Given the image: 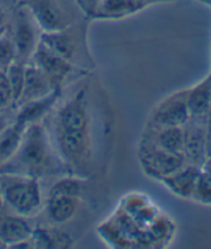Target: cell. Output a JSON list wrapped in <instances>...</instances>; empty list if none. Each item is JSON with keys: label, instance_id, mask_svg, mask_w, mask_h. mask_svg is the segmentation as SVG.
Returning <instances> with one entry per match:
<instances>
[{"label": "cell", "instance_id": "f1b7e54d", "mask_svg": "<svg viewBox=\"0 0 211 249\" xmlns=\"http://www.w3.org/2000/svg\"><path fill=\"white\" fill-rule=\"evenodd\" d=\"M15 121V120H13ZM11 120V114L8 113V110H4V112H0V134L3 133L9 124L13 122Z\"/></svg>", "mask_w": 211, "mask_h": 249}, {"label": "cell", "instance_id": "f546056e", "mask_svg": "<svg viewBox=\"0 0 211 249\" xmlns=\"http://www.w3.org/2000/svg\"><path fill=\"white\" fill-rule=\"evenodd\" d=\"M139 5H142L143 9L148 8L151 5L156 4H165V3H171L173 0H135Z\"/></svg>", "mask_w": 211, "mask_h": 249}, {"label": "cell", "instance_id": "5b68a950", "mask_svg": "<svg viewBox=\"0 0 211 249\" xmlns=\"http://www.w3.org/2000/svg\"><path fill=\"white\" fill-rule=\"evenodd\" d=\"M8 35L13 41L18 53V60L29 63L35 49L41 42L42 30L25 3L18 5L9 21Z\"/></svg>", "mask_w": 211, "mask_h": 249}, {"label": "cell", "instance_id": "4316f807", "mask_svg": "<svg viewBox=\"0 0 211 249\" xmlns=\"http://www.w3.org/2000/svg\"><path fill=\"white\" fill-rule=\"evenodd\" d=\"M9 18H8V13L5 11L1 5H0V37L1 36H4L7 32H8L9 28Z\"/></svg>", "mask_w": 211, "mask_h": 249}, {"label": "cell", "instance_id": "4dcf8cb0", "mask_svg": "<svg viewBox=\"0 0 211 249\" xmlns=\"http://www.w3.org/2000/svg\"><path fill=\"white\" fill-rule=\"evenodd\" d=\"M202 168L205 169V171H207V172L211 175V159H207L206 163H205V165H203Z\"/></svg>", "mask_w": 211, "mask_h": 249}, {"label": "cell", "instance_id": "52a82bcc", "mask_svg": "<svg viewBox=\"0 0 211 249\" xmlns=\"http://www.w3.org/2000/svg\"><path fill=\"white\" fill-rule=\"evenodd\" d=\"M30 62L38 66L54 89H62L66 84L75 82L78 77H83L88 71L79 69L69 60L58 55L52 49H49L45 43L39 42Z\"/></svg>", "mask_w": 211, "mask_h": 249}, {"label": "cell", "instance_id": "9c48e42d", "mask_svg": "<svg viewBox=\"0 0 211 249\" xmlns=\"http://www.w3.org/2000/svg\"><path fill=\"white\" fill-rule=\"evenodd\" d=\"M186 89L177 90L160 101L151 112L148 126H184L190 120Z\"/></svg>", "mask_w": 211, "mask_h": 249}, {"label": "cell", "instance_id": "30bf717a", "mask_svg": "<svg viewBox=\"0 0 211 249\" xmlns=\"http://www.w3.org/2000/svg\"><path fill=\"white\" fill-rule=\"evenodd\" d=\"M206 118L190 117L184 124V156L188 163L202 168L206 155Z\"/></svg>", "mask_w": 211, "mask_h": 249}, {"label": "cell", "instance_id": "8992f818", "mask_svg": "<svg viewBox=\"0 0 211 249\" xmlns=\"http://www.w3.org/2000/svg\"><path fill=\"white\" fill-rule=\"evenodd\" d=\"M22 3L28 5L42 33L58 32L79 21L72 9L76 5L75 0H25Z\"/></svg>", "mask_w": 211, "mask_h": 249}, {"label": "cell", "instance_id": "cb8c5ba5", "mask_svg": "<svg viewBox=\"0 0 211 249\" xmlns=\"http://www.w3.org/2000/svg\"><path fill=\"white\" fill-rule=\"evenodd\" d=\"M151 232L152 236L156 237V240L159 241H169V237L172 236L175 232L172 222H169L164 215L159 214L156 216V219L148 226L147 228Z\"/></svg>", "mask_w": 211, "mask_h": 249}, {"label": "cell", "instance_id": "9a60e30c", "mask_svg": "<svg viewBox=\"0 0 211 249\" xmlns=\"http://www.w3.org/2000/svg\"><path fill=\"white\" fill-rule=\"evenodd\" d=\"M53 90H54V88L49 82L46 75L41 71L38 66H35L33 62H29V63H26L24 89H22L21 97L18 100V107L28 103V101L49 95Z\"/></svg>", "mask_w": 211, "mask_h": 249}, {"label": "cell", "instance_id": "603a6c76", "mask_svg": "<svg viewBox=\"0 0 211 249\" xmlns=\"http://www.w3.org/2000/svg\"><path fill=\"white\" fill-rule=\"evenodd\" d=\"M18 60V53L8 32L0 37V71L5 72L13 62Z\"/></svg>", "mask_w": 211, "mask_h": 249}, {"label": "cell", "instance_id": "ffe728a7", "mask_svg": "<svg viewBox=\"0 0 211 249\" xmlns=\"http://www.w3.org/2000/svg\"><path fill=\"white\" fill-rule=\"evenodd\" d=\"M26 127L13 121L8 127L0 134V168L12 159L21 144L22 135Z\"/></svg>", "mask_w": 211, "mask_h": 249}, {"label": "cell", "instance_id": "d4e9b609", "mask_svg": "<svg viewBox=\"0 0 211 249\" xmlns=\"http://www.w3.org/2000/svg\"><path fill=\"white\" fill-rule=\"evenodd\" d=\"M11 107L16 109L15 104H13L12 90H11V87H9L4 72L0 76V112L9 110Z\"/></svg>", "mask_w": 211, "mask_h": 249}, {"label": "cell", "instance_id": "484cf974", "mask_svg": "<svg viewBox=\"0 0 211 249\" xmlns=\"http://www.w3.org/2000/svg\"><path fill=\"white\" fill-rule=\"evenodd\" d=\"M75 3L84 18L88 20H93V16L99 8L101 0H75Z\"/></svg>", "mask_w": 211, "mask_h": 249}, {"label": "cell", "instance_id": "3957f363", "mask_svg": "<svg viewBox=\"0 0 211 249\" xmlns=\"http://www.w3.org/2000/svg\"><path fill=\"white\" fill-rule=\"evenodd\" d=\"M0 190L4 205L24 218H33L43 207L39 178L16 173H0Z\"/></svg>", "mask_w": 211, "mask_h": 249}, {"label": "cell", "instance_id": "1f68e13d", "mask_svg": "<svg viewBox=\"0 0 211 249\" xmlns=\"http://www.w3.org/2000/svg\"><path fill=\"white\" fill-rule=\"evenodd\" d=\"M195 1H198V3H201V4L207 5V7H210L211 8V0H195Z\"/></svg>", "mask_w": 211, "mask_h": 249}, {"label": "cell", "instance_id": "e0dca14e", "mask_svg": "<svg viewBox=\"0 0 211 249\" xmlns=\"http://www.w3.org/2000/svg\"><path fill=\"white\" fill-rule=\"evenodd\" d=\"M192 117H207L211 112V72L193 87L186 88Z\"/></svg>", "mask_w": 211, "mask_h": 249}, {"label": "cell", "instance_id": "7402d4cb", "mask_svg": "<svg viewBox=\"0 0 211 249\" xmlns=\"http://www.w3.org/2000/svg\"><path fill=\"white\" fill-rule=\"evenodd\" d=\"M205 206H211V175L205 169H201L195 186H194L192 199Z\"/></svg>", "mask_w": 211, "mask_h": 249}, {"label": "cell", "instance_id": "44dd1931", "mask_svg": "<svg viewBox=\"0 0 211 249\" xmlns=\"http://www.w3.org/2000/svg\"><path fill=\"white\" fill-rule=\"evenodd\" d=\"M25 69L26 63H22L20 60L13 62L5 71V77L8 80L13 95V104L15 107H18V100L21 97L22 89H24V82H25Z\"/></svg>", "mask_w": 211, "mask_h": 249}, {"label": "cell", "instance_id": "2e32d148", "mask_svg": "<svg viewBox=\"0 0 211 249\" xmlns=\"http://www.w3.org/2000/svg\"><path fill=\"white\" fill-rule=\"evenodd\" d=\"M144 138L163 150L184 155V126H148Z\"/></svg>", "mask_w": 211, "mask_h": 249}, {"label": "cell", "instance_id": "ba28073f", "mask_svg": "<svg viewBox=\"0 0 211 249\" xmlns=\"http://www.w3.org/2000/svg\"><path fill=\"white\" fill-rule=\"evenodd\" d=\"M139 163L147 176L161 181L188 161L182 154H173L163 150L150 139L143 138L139 146Z\"/></svg>", "mask_w": 211, "mask_h": 249}, {"label": "cell", "instance_id": "6da1fadb", "mask_svg": "<svg viewBox=\"0 0 211 249\" xmlns=\"http://www.w3.org/2000/svg\"><path fill=\"white\" fill-rule=\"evenodd\" d=\"M53 143L70 175L88 178L95 172V121L89 89L83 87L54 113Z\"/></svg>", "mask_w": 211, "mask_h": 249}, {"label": "cell", "instance_id": "d6986e66", "mask_svg": "<svg viewBox=\"0 0 211 249\" xmlns=\"http://www.w3.org/2000/svg\"><path fill=\"white\" fill-rule=\"evenodd\" d=\"M33 248L66 249L71 248L73 240L66 233L56 228H37L33 230L30 236Z\"/></svg>", "mask_w": 211, "mask_h": 249}, {"label": "cell", "instance_id": "4fadbf2b", "mask_svg": "<svg viewBox=\"0 0 211 249\" xmlns=\"http://www.w3.org/2000/svg\"><path fill=\"white\" fill-rule=\"evenodd\" d=\"M82 206V197L69 194H49L45 210L49 220L55 224L69 223Z\"/></svg>", "mask_w": 211, "mask_h": 249}, {"label": "cell", "instance_id": "d6a6232c", "mask_svg": "<svg viewBox=\"0 0 211 249\" xmlns=\"http://www.w3.org/2000/svg\"><path fill=\"white\" fill-rule=\"evenodd\" d=\"M4 206V202H3V197H1V190H0V210Z\"/></svg>", "mask_w": 211, "mask_h": 249}, {"label": "cell", "instance_id": "7c38bea8", "mask_svg": "<svg viewBox=\"0 0 211 249\" xmlns=\"http://www.w3.org/2000/svg\"><path fill=\"white\" fill-rule=\"evenodd\" d=\"M201 169L202 168L198 165L186 163L185 165H182L165 178H163L160 182H163L164 186L176 197H180L182 199H192L194 186L201 173Z\"/></svg>", "mask_w": 211, "mask_h": 249}, {"label": "cell", "instance_id": "8fae6325", "mask_svg": "<svg viewBox=\"0 0 211 249\" xmlns=\"http://www.w3.org/2000/svg\"><path fill=\"white\" fill-rule=\"evenodd\" d=\"M62 89H54L49 95L32 100L28 103L18 107V112L15 116V121L22 127H28L29 124L42 122L43 118L50 114L59 103Z\"/></svg>", "mask_w": 211, "mask_h": 249}, {"label": "cell", "instance_id": "5bb4252c", "mask_svg": "<svg viewBox=\"0 0 211 249\" xmlns=\"http://www.w3.org/2000/svg\"><path fill=\"white\" fill-rule=\"evenodd\" d=\"M33 227L30 226L28 218L18 214H1L0 213V243L12 248L18 243L30 239Z\"/></svg>", "mask_w": 211, "mask_h": 249}, {"label": "cell", "instance_id": "277c9868", "mask_svg": "<svg viewBox=\"0 0 211 249\" xmlns=\"http://www.w3.org/2000/svg\"><path fill=\"white\" fill-rule=\"evenodd\" d=\"M87 29L88 26L84 21H76L58 32L42 33L41 42L73 66L88 71V69L93 67V62L88 52Z\"/></svg>", "mask_w": 211, "mask_h": 249}, {"label": "cell", "instance_id": "836d02e7", "mask_svg": "<svg viewBox=\"0 0 211 249\" xmlns=\"http://www.w3.org/2000/svg\"><path fill=\"white\" fill-rule=\"evenodd\" d=\"M3 73H4V72H3V71H0V76H1V75H3Z\"/></svg>", "mask_w": 211, "mask_h": 249}, {"label": "cell", "instance_id": "83f0119b", "mask_svg": "<svg viewBox=\"0 0 211 249\" xmlns=\"http://www.w3.org/2000/svg\"><path fill=\"white\" fill-rule=\"evenodd\" d=\"M206 155L207 159H211V112L206 118Z\"/></svg>", "mask_w": 211, "mask_h": 249}, {"label": "cell", "instance_id": "ac0fdd59", "mask_svg": "<svg viewBox=\"0 0 211 249\" xmlns=\"http://www.w3.org/2000/svg\"><path fill=\"white\" fill-rule=\"evenodd\" d=\"M143 11L135 0H101L93 20H121Z\"/></svg>", "mask_w": 211, "mask_h": 249}, {"label": "cell", "instance_id": "7a4b0ae2", "mask_svg": "<svg viewBox=\"0 0 211 249\" xmlns=\"http://www.w3.org/2000/svg\"><path fill=\"white\" fill-rule=\"evenodd\" d=\"M0 173H16L41 178L55 175H70L53 143L49 129L42 124H29L24 131L21 144Z\"/></svg>", "mask_w": 211, "mask_h": 249}]
</instances>
